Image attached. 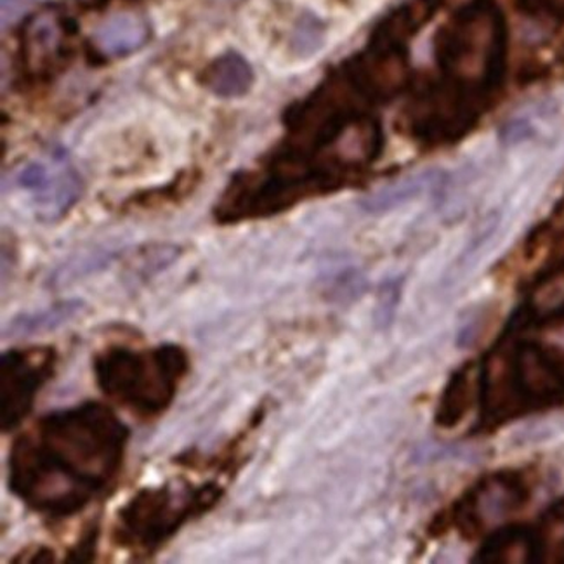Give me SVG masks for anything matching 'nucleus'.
Here are the masks:
<instances>
[{
  "mask_svg": "<svg viewBox=\"0 0 564 564\" xmlns=\"http://www.w3.org/2000/svg\"><path fill=\"white\" fill-rule=\"evenodd\" d=\"M473 434L564 406V346L532 336L518 313L482 356Z\"/></svg>",
  "mask_w": 564,
  "mask_h": 564,
  "instance_id": "obj_2",
  "label": "nucleus"
},
{
  "mask_svg": "<svg viewBox=\"0 0 564 564\" xmlns=\"http://www.w3.org/2000/svg\"><path fill=\"white\" fill-rule=\"evenodd\" d=\"M150 37L147 20L135 13H117L93 33V47L105 57L128 56L141 50Z\"/></svg>",
  "mask_w": 564,
  "mask_h": 564,
  "instance_id": "obj_10",
  "label": "nucleus"
},
{
  "mask_svg": "<svg viewBox=\"0 0 564 564\" xmlns=\"http://www.w3.org/2000/svg\"><path fill=\"white\" fill-rule=\"evenodd\" d=\"M30 556L32 557H29L25 563H53V561L56 560V557H54L56 554H54L53 549L44 547V545L30 552Z\"/></svg>",
  "mask_w": 564,
  "mask_h": 564,
  "instance_id": "obj_20",
  "label": "nucleus"
},
{
  "mask_svg": "<svg viewBox=\"0 0 564 564\" xmlns=\"http://www.w3.org/2000/svg\"><path fill=\"white\" fill-rule=\"evenodd\" d=\"M84 307H86V304L83 301L70 299V301H62V303L53 304L47 310L37 311V313L17 316L9 324L6 336L25 337L39 334V332L54 330V328L62 327V325L72 322L75 316L80 315Z\"/></svg>",
  "mask_w": 564,
  "mask_h": 564,
  "instance_id": "obj_13",
  "label": "nucleus"
},
{
  "mask_svg": "<svg viewBox=\"0 0 564 564\" xmlns=\"http://www.w3.org/2000/svg\"><path fill=\"white\" fill-rule=\"evenodd\" d=\"M192 372V356L181 344L150 348L110 344L93 356L101 393L141 422L164 417Z\"/></svg>",
  "mask_w": 564,
  "mask_h": 564,
  "instance_id": "obj_3",
  "label": "nucleus"
},
{
  "mask_svg": "<svg viewBox=\"0 0 564 564\" xmlns=\"http://www.w3.org/2000/svg\"><path fill=\"white\" fill-rule=\"evenodd\" d=\"M131 431L98 401L45 413L8 455V490L45 520L74 518L113 490Z\"/></svg>",
  "mask_w": 564,
  "mask_h": 564,
  "instance_id": "obj_1",
  "label": "nucleus"
},
{
  "mask_svg": "<svg viewBox=\"0 0 564 564\" xmlns=\"http://www.w3.org/2000/svg\"><path fill=\"white\" fill-rule=\"evenodd\" d=\"M21 188L32 193L37 214L44 221H57L77 204L83 195V180L78 172L57 156L53 167L35 162L21 171L18 176Z\"/></svg>",
  "mask_w": 564,
  "mask_h": 564,
  "instance_id": "obj_8",
  "label": "nucleus"
},
{
  "mask_svg": "<svg viewBox=\"0 0 564 564\" xmlns=\"http://www.w3.org/2000/svg\"><path fill=\"white\" fill-rule=\"evenodd\" d=\"M66 21L56 9H45L30 20L23 35L25 59L32 70H44L63 56L66 45Z\"/></svg>",
  "mask_w": 564,
  "mask_h": 564,
  "instance_id": "obj_9",
  "label": "nucleus"
},
{
  "mask_svg": "<svg viewBox=\"0 0 564 564\" xmlns=\"http://www.w3.org/2000/svg\"><path fill=\"white\" fill-rule=\"evenodd\" d=\"M225 494L219 482L186 478L140 488L117 509L111 540L134 561L152 560L183 528L214 511Z\"/></svg>",
  "mask_w": 564,
  "mask_h": 564,
  "instance_id": "obj_4",
  "label": "nucleus"
},
{
  "mask_svg": "<svg viewBox=\"0 0 564 564\" xmlns=\"http://www.w3.org/2000/svg\"><path fill=\"white\" fill-rule=\"evenodd\" d=\"M536 563H564V497L551 503L533 527Z\"/></svg>",
  "mask_w": 564,
  "mask_h": 564,
  "instance_id": "obj_14",
  "label": "nucleus"
},
{
  "mask_svg": "<svg viewBox=\"0 0 564 564\" xmlns=\"http://www.w3.org/2000/svg\"><path fill=\"white\" fill-rule=\"evenodd\" d=\"M532 475L523 469L494 470L466 488L448 508L427 524V536L440 539L451 532L475 540L494 521L520 512L533 497Z\"/></svg>",
  "mask_w": 564,
  "mask_h": 564,
  "instance_id": "obj_5",
  "label": "nucleus"
},
{
  "mask_svg": "<svg viewBox=\"0 0 564 564\" xmlns=\"http://www.w3.org/2000/svg\"><path fill=\"white\" fill-rule=\"evenodd\" d=\"M424 186L425 177L403 181V183L397 184V186H391V188H386L382 189L381 193H377V195H373V197L365 200L364 205L368 210H372V213H377V210L391 209V207H394V205L409 200V198L413 197V195L421 193Z\"/></svg>",
  "mask_w": 564,
  "mask_h": 564,
  "instance_id": "obj_16",
  "label": "nucleus"
},
{
  "mask_svg": "<svg viewBox=\"0 0 564 564\" xmlns=\"http://www.w3.org/2000/svg\"><path fill=\"white\" fill-rule=\"evenodd\" d=\"M473 372H475V364L466 361L455 368L448 377L434 412V424L440 430H455L457 425L463 424L467 413L473 409V401H475Z\"/></svg>",
  "mask_w": 564,
  "mask_h": 564,
  "instance_id": "obj_11",
  "label": "nucleus"
},
{
  "mask_svg": "<svg viewBox=\"0 0 564 564\" xmlns=\"http://www.w3.org/2000/svg\"><path fill=\"white\" fill-rule=\"evenodd\" d=\"M561 57H563V62H564V37H563V41H561Z\"/></svg>",
  "mask_w": 564,
  "mask_h": 564,
  "instance_id": "obj_21",
  "label": "nucleus"
},
{
  "mask_svg": "<svg viewBox=\"0 0 564 564\" xmlns=\"http://www.w3.org/2000/svg\"><path fill=\"white\" fill-rule=\"evenodd\" d=\"M503 50L502 20L491 8L463 14L443 30L437 45L446 70L466 80H491L502 68Z\"/></svg>",
  "mask_w": 564,
  "mask_h": 564,
  "instance_id": "obj_6",
  "label": "nucleus"
},
{
  "mask_svg": "<svg viewBox=\"0 0 564 564\" xmlns=\"http://www.w3.org/2000/svg\"><path fill=\"white\" fill-rule=\"evenodd\" d=\"M325 26L313 14H304L292 33V50L299 56H311L324 44Z\"/></svg>",
  "mask_w": 564,
  "mask_h": 564,
  "instance_id": "obj_15",
  "label": "nucleus"
},
{
  "mask_svg": "<svg viewBox=\"0 0 564 564\" xmlns=\"http://www.w3.org/2000/svg\"><path fill=\"white\" fill-rule=\"evenodd\" d=\"M364 279L355 271H344L339 279L332 285V294L339 299L358 297L364 291Z\"/></svg>",
  "mask_w": 564,
  "mask_h": 564,
  "instance_id": "obj_18",
  "label": "nucleus"
},
{
  "mask_svg": "<svg viewBox=\"0 0 564 564\" xmlns=\"http://www.w3.org/2000/svg\"><path fill=\"white\" fill-rule=\"evenodd\" d=\"M99 527L93 524L86 533L77 540V544L66 554V563H90L95 561L96 547H98Z\"/></svg>",
  "mask_w": 564,
  "mask_h": 564,
  "instance_id": "obj_17",
  "label": "nucleus"
},
{
  "mask_svg": "<svg viewBox=\"0 0 564 564\" xmlns=\"http://www.w3.org/2000/svg\"><path fill=\"white\" fill-rule=\"evenodd\" d=\"M35 0H2V30H8L14 23L26 17Z\"/></svg>",
  "mask_w": 564,
  "mask_h": 564,
  "instance_id": "obj_19",
  "label": "nucleus"
},
{
  "mask_svg": "<svg viewBox=\"0 0 564 564\" xmlns=\"http://www.w3.org/2000/svg\"><path fill=\"white\" fill-rule=\"evenodd\" d=\"M202 83L219 98H241L254 84V72L246 57L229 51L210 63L202 74Z\"/></svg>",
  "mask_w": 564,
  "mask_h": 564,
  "instance_id": "obj_12",
  "label": "nucleus"
},
{
  "mask_svg": "<svg viewBox=\"0 0 564 564\" xmlns=\"http://www.w3.org/2000/svg\"><path fill=\"white\" fill-rule=\"evenodd\" d=\"M57 351L53 346L11 348L0 358V427L11 433L29 417L39 393L53 379Z\"/></svg>",
  "mask_w": 564,
  "mask_h": 564,
  "instance_id": "obj_7",
  "label": "nucleus"
}]
</instances>
